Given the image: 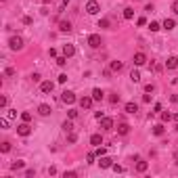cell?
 <instances>
[{"label": "cell", "instance_id": "1", "mask_svg": "<svg viewBox=\"0 0 178 178\" xmlns=\"http://www.w3.org/2000/svg\"><path fill=\"white\" fill-rule=\"evenodd\" d=\"M32 132H34V128L29 126V122H21V124L17 126V134H19V136H29Z\"/></svg>", "mask_w": 178, "mask_h": 178}, {"label": "cell", "instance_id": "2", "mask_svg": "<svg viewBox=\"0 0 178 178\" xmlns=\"http://www.w3.org/2000/svg\"><path fill=\"white\" fill-rule=\"evenodd\" d=\"M9 48L11 50H21L23 48V38L21 36H13L11 40H9Z\"/></svg>", "mask_w": 178, "mask_h": 178}, {"label": "cell", "instance_id": "3", "mask_svg": "<svg viewBox=\"0 0 178 178\" xmlns=\"http://www.w3.org/2000/svg\"><path fill=\"white\" fill-rule=\"evenodd\" d=\"M61 101H63L65 105H73V103H75V92H71V90H63V92H61Z\"/></svg>", "mask_w": 178, "mask_h": 178}, {"label": "cell", "instance_id": "4", "mask_svg": "<svg viewBox=\"0 0 178 178\" xmlns=\"http://www.w3.org/2000/svg\"><path fill=\"white\" fill-rule=\"evenodd\" d=\"M101 44H103V40H101L99 34H90L88 36V46L90 48H101Z\"/></svg>", "mask_w": 178, "mask_h": 178}, {"label": "cell", "instance_id": "5", "mask_svg": "<svg viewBox=\"0 0 178 178\" xmlns=\"http://www.w3.org/2000/svg\"><path fill=\"white\" fill-rule=\"evenodd\" d=\"M99 11H101V6H99L96 0H88V2H86V13H88V15H96Z\"/></svg>", "mask_w": 178, "mask_h": 178}, {"label": "cell", "instance_id": "6", "mask_svg": "<svg viewBox=\"0 0 178 178\" xmlns=\"http://www.w3.org/2000/svg\"><path fill=\"white\" fill-rule=\"evenodd\" d=\"M134 65H136V67L147 65V55H145V52H134Z\"/></svg>", "mask_w": 178, "mask_h": 178}, {"label": "cell", "instance_id": "7", "mask_svg": "<svg viewBox=\"0 0 178 178\" xmlns=\"http://www.w3.org/2000/svg\"><path fill=\"white\" fill-rule=\"evenodd\" d=\"M99 166L103 168V170H109V168H113V159L107 157V155H103V157H99Z\"/></svg>", "mask_w": 178, "mask_h": 178}, {"label": "cell", "instance_id": "8", "mask_svg": "<svg viewBox=\"0 0 178 178\" xmlns=\"http://www.w3.org/2000/svg\"><path fill=\"white\" fill-rule=\"evenodd\" d=\"M52 88H55V82H50V80H46V82H40V92H44V95L52 92Z\"/></svg>", "mask_w": 178, "mask_h": 178}, {"label": "cell", "instance_id": "9", "mask_svg": "<svg viewBox=\"0 0 178 178\" xmlns=\"http://www.w3.org/2000/svg\"><path fill=\"white\" fill-rule=\"evenodd\" d=\"M92 103H95L92 96H82V99H80V107H82V109H90Z\"/></svg>", "mask_w": 178, "mask_h": 178}, {"label": "cell", "instance_id": "10", "mask_svg": "<svg viewBox=\"0 0 178 178\" xmlns=\"http://www.w3.org/2000/svg\"><path fill=\"white\" fill-rule=\"evenodd\" d=\"M50 111H52V109H50V105H46V103H42V105L38 107V113H40L42 118H46V115H50Z\"/></svg>", "mask_w": 178, "mask_h": 178}, {"label": "cell", "instance_id": "11", "mask_svg": "<svg viewBox=\"0 0 178 178\" xmlns=\"http://www.w3.org/2000/svg\"><path fill=\"white\" fill-rule=\"evenodd\" d=\"M101 128H103V130H113V119L111 118H103L101 119Z\"/></svg>", "mask_w": 178, "mask_h": 178}, {"label": "cell", "instance_id": "12", "mask_svg": "<svg viewBox=\"0 0 178 178\" xmlns=\"http://www.w3.org/2000/svg\"><path fill=\"white\" fill-rule=\"evenodd\" d=\"M130 132V124H126V122H122V124H118V134H122V136H126Z\"/></svg>", "mask_w": 178, "mask_h": 178}, {"label": "cell", "instance_id": "13", "mask_svg": "<svg viewBox=\"0 0 178 178\" xmlns=\"http://www.w3.org/2000/svg\"><path fill=\"white\" fill-rule=\"evenodd\" d=\"M63 55H65L67 59L73 57V55H75V46H73V44H65V46H63Z\"/></svg>", "mask_w": 178, "mask_h": 178}, {"label": "cell", "instance_id": "14", "mask_svg": "<svg viewBox=\"0 0 178 178\" xmlns=\"http://www.w3.org/2000/svg\"><path fill=\"white\" fill-rule=\"evenodd\" d=\"M124 109H126V113H130V115H134V113H136V111H138V105H136V103H126V107H124Z\"/></svg>", "mask_w": 178, "mask_h": 178}, {"label": "cell", "instance_id": "15", "mask_svg": "<svg viewBox=\"0 0 178 178\" xmlns=\"http://www.w3.org/2000/svg\"><path fill=\"white\" fill-rule=\"evenodd\" d=\"M166 67H168V69H176V67H178V57H168Z\"/></svg>", "mask_w": 178, "mask_h": 178}, {"label": "cell", "instance_id": "16", "mask_svg": "<svg viewBox=\"0 0 178 178\" xmlns=\"http://www.w3.org/2000/svg\"><path fill=\"white\" fill-rule=\"evenodd\" d=\"M90 145L101 147V145H103V136H101V134H92V136H90Z\"/></svg>", "mask_w": 178, "mask_h": 178}, {"label": "cell", "instance_id": "17", "mask_svg": "<svg viewBox=\"0 0 178 178\" xmlns=\"http://www.w3.org/2000/svg\"><path fill=\"white\" fill-rule=\"evenodd\" d=\"M23 168H25V161H23V159H17V161H13V164H11V170H13V172L23 170Z\"/></svg>", "mask_w": 178, "mask_h": 178}, {"label": "cell", "instance_id": "18", "mask_svg": "<svg viewBox=\"0 0 178 178\" xmlns=\"http://www.w3.org/2000/svg\"><path fill=\"white\" fill-rule=\"evenodd\" d=\"M149 170V161H142V159H138V164H136V172H147Z\"/></svg>", "mask_w": 178, "mask_h": 178}, {"label": "cell", "instance_id": "19", "mask_svg": "<svg viewBox=\"0 0 178 178\" xmlns=\"http://www.w3.org/2000/svg\"><path fill=\"white\" fill-rule=\"evenodd\" d=\"M109 69H111V71H122V69H124V63H122V61H111Z\"/></svg>", "mask_w": 178, "mask_h": 178}, {"label": "cell", "instance_id": "20", "mask_svg": "<svg viewBox=\"0 0 178 178\" xmlns=\"http://www.w3.org/2000/svg\"><path fill=\"white\" fill-rule=\"evenodd\" d=\"M164 132H166L164 124H155V126H153V134H155V136H164Z\"/></svg>", "mask_w": 178, "mask_h": 178}, {"label": "cell", "instance_id": "21", "mask_svg": "<svg viewBox=\"0 0 178 178\" xmlns=\"http://www.w3.org/2000/svg\"><path fill=\"white\" fill-rule=\"evenodd\" d=\"M92 99H95V101H103V99H105V92H103L101 88H95V90H92Z\"/></svg>", "mask_w": 178, "mask_h": 178}, {"label": "cell", "instance_id": "22", "mask_svg": "<svg viewBox=\"0 0 178 178\" xmlns=\"http://www.w3.org/2000/svg\"><path fill=\"white\" fill-rule=\"evenodd\" d=\"M59 32H63V34L71 32V23H69V21H61V23H59Z\"/></svg>", "mask_w": 178, "mask_h": 178}, {"label": "cell", "instance_id": "23", "mask_svg": "<svg viewBox=\"0 0 178 178\" xmlns=\"http://www.w3.org/2000/svg\"><path fill=\"white\" fill-rule=\"evenodd\" d=\"M161 27H164V29H168V32H170V29H174V27H176V21H174V19H166V21H164V25H161Z\"/></svg>", "mask_w": 178, "mask_h": 178}, {"label": "cell", "instance_id": "24", "mask_svg": "<svg viewBox=\"0 0 178 178\" xmlns=\"http://www.w3.org/2000/svg\"><path fill=\"white\" fill-rule=\"evenodd\" d=\"M130 80H132V82H141V71H138V69H132L130 71Z\"/></svg>", "mask_w": 178, "mask_h": 178}, {"label": "cell", "instance_id": "25", "mask_svg": "<svg viewBox=\"0 0 178 178\" xmlns=\"http://www.w3.org/2000/svg\"><path fill=\"white\" fill-rule=\"evenodd\" d=\"M132 17H134V9L132 6H126L124 9V19H132Z\"/></svg>", "mask_w": 178, "mask_h": 178}, {"label": "cell", "instance_id": "26", "mask_svg": "<svg viewBox=\"0 0 178 178\" xmlns=\"http://www.w3.org/2000/svg\"><path fill=\"white\" fill-rule=\"evenodd\" d=\"M63 132H73V124H71V119H67V122H63Z\"/></svg>", "mask_w": 178, "mask_h": 178}, {"label": "cell", "instance_id": "27", "mask_svg": "<svg viewBox=\"0 0 178 178\" xmlns=\"http://www.w3.org/2000/svg\"><path fill=\"white\" fill-rule=\"evenodd\" d=\"M9 151H11V142L4 141L2 145H0V153H9Z\"/></svg>", "mask_w": 178, "mask_h": 178}, {"label": "cell", "instance_id": "28", "mask_svg": "<svg viewBox=\"0 0 178 178\" xmlns=\"http://www.w3.org/2000/svg\"><path fill=\"white\" fill-rule=\"evenodd\" d=\"M109 19H107V17H103V19H99V27H103V29H109Z\"/></svg>", "mask_w": 178, "mask_h": 178}, {"label": "cell", "instance_id": "29", "mask_svg": "<svg viewBox=\"0 0 178 178\" xmlns=\"http://www.w3.org/2000/svg\"><path fill=\"white\" fill-rule=\"evenodd\" d=\"M159 115H161V122H170V119H174V115H172V113H168V111H161Z\"/></svg>", "mask_w": 178, "mask_h": 178}, {"label": "cell", "instance_id": "30", "mask_svg": "<svg viewBox=\"0 0 178 178\" xmlns=\"http://www.w3.org/2000/svg\"><path fill=\"white\" fill-rule=\"evenodd\" d=\"M57 65H59V67H65V65H67V57H65V55H63V57H57Z\"/></svg>", "mask_w": 178, "mask_h": 178}, {"label": "cell", "instance_id": "31", "mask_svg": "<svg viewBox=\"0 0 178 178\" xmlns=\"http://www.w3.org/2000/svg\"><path fill=\"white\" fill-rule=\"evenodd\" d=\"M95 153H96V157H103V155H107V149H105V147H96Z\"/></svg>", "mask_w": 178, "mask_h": 178}, {"label": "cell", "instance_id": "32", "mask_svg": "<svg viewBox=\"0 0 178 178\" xmlns=\"http://www.w3.org/2000/svg\"><path fill=\"white\" fill-rule=\"evenodd\" d=\"M149 29H151V32H157V29H161V25L157 23V21H151V23H149Z\"/></svg>", "mask_w": 178, "mask_h": 178}, {"label": "cell", "instance_id": "33", "mask_svg": "<svg viewBox=\"0 0 178 178\" xmlns=\"http://www.w3.org/2000/svg\"><path fill=\"white\" fill-rule=\"evenodd\" d=\"M21 122H32V113L29 111H23L21 113Z\"/></svg>", "mask_w": 178, "mask_h": 178}, {"label": "cell", "instance_id": "34", "mask_svg": "<svg viewBox=\"0 0 178 178\" xmlns=\"http://www.w3.org/2000/svg\"><path fill=\"white\" fill-rule=\"evenodd\" d=\"M0 128H2V130H9V118L0 119Z\"/></svg>", "mask_w": 178, "mask_h": 178}, {"label": "cell", "instance_id": "35", "mask_svg": "<svg viewBox=\"0 0 178 178\" xmlns=\"http://www.w3.org/2000/svg\"><path fill=\"white\" fill-rule=\"evenodd\" d=\"M95 159H96V153H88L86 155V164H95Z\"/></svg>", "mask_w": 178, "mask_h": 178}, {"label": "cell", "instance_id": "36", "mask_svg": "<svg viewBox=\"0 0 178 178\" xmlns=\"http://www.w3.org/2000/svg\"><path fill=\"white\" fill-rule=\"evenodd\" d=\"M67 118L75 119V118H78V109H69V111H67Z\"/></svg>", "mask_w": 178, "mask_h": 178}, {"label": "cell", "instance_id": "37", "mask_svg": "<svg viewBox=\"0 0 178 178\" xmlns=\"http://www.w3.org/2000/svg\"><path fill=\"white\" fill-rule=\"evenodd\" d=\"M75 141H78V134H75V132H69V136H67V142H71V145H73Z\"/></svg>", "mask_w": 178, "mask_h": 178}, {"label": "cell", "instance_id": "38", "mask_svg": "<svg viewBox=\"0 0 178 178\" xmlns=\"http://www.w3.org/2000/svg\"><path fill=\"white\" fill-rule=\"evenodd\" d=\"M57 82H59V84H65V82H67V73H61L59 78H57Z\"/></svg>", "mask_w": 178, "mask_h": 178}, {"label": "cell", "instance_id": "39", "mask_svg": "<svg viewBox=\"0 0 178 178\" xmlns=\"http://www.w3.org/2000/svg\"><path fill=\"white\" fill-rule=\"evenodd\" d=\"M6 118H9V119L17 118V109H9V113H6Z\"/></svg>", "mask_w": 178, "mask_h": 178}, {"label": "cell", "instance_id": "40", "mask_svg": "<svg viewBox=\"0 0 178 178\" xmlns=\"http://www.w3.org/2000/svg\"><path fill=\"white\" fill-rule=\"evenodd\" d=\"M151 113H161V103H155L153 105V111Z\"/></svg>", "mask_w": 178, "mask_h": 178}, {"label": "cell", "instance_id": "41", "mask_svg": "<svg viewBox=\"0 0 178 178\" xmlns=\"http://www.w3.org/2000/svg\"><path fill=\"white\" fill-rule=\"evenodd\" d=\"M4 75H6V78L15 75V69H13V67H6V69H4Z\"/></svg>", "mask_w": 178, "mask_h": 178}, {"label": "cell", "instance_id": "42", "mask_svg": "<svg viewBox=\"0 0 178 178\" xmlns=\"http://www.w3.org/2000/svg\"><path fill=\"white\" fill-rule=\"evenodd\" d=\"M36 176V170H25V178H34Z\"/></svg>", "mask_w": 178, "mask_h": 178}, {"label": "cell", "instance_id": "43", "mask_svg": "<svg viewBox=\"0 0 178 178\" xmlns=\"http://www.w3.org/2000/svg\"><path fill=\"white\" fill-rule=\"evenodd\" d=\"M109 101H111L113 105H115V103H119V95H111V96H109Z\"/></svg>", "mask_w": 178, "mask_h": 178}, {"label": "cell", "instance_id": "44", "mask_svg": "<svg viewBox=\"0 0 178 178\" xmlns=\"http://www.w3.org/2000/svg\"><path fill=\"white\" fill-rule=\"evenodd\" d=\"M155 90V84H147V86H145V92H153Z\"/></svg>", "mask_w": 178, "mask_h": 178}, {"label": "cell", "instance_id": "45", "mask_svg": "<svg viewBox=\"0 0 178 178\" xmlns=\"http://www.w3.org/2000/svg\"><path fill=\"white\" fill-rule=\"evenodd\" d=\"M113 172H118V174H122V172H124V168H122V166H118V164H113Z\"/></svg>", "mask_w": 178, "mask_h": 178}, {"label": "cell", "instance_id": "46", "mask_svg": "<svg viewBox=\"0 0 178 178\" xmlns=\"http://www.w3.org/2000/svg\"><path fill=\"white\" fill-rule=\"evenodd\" d=\"M75 176H78L75 172H65V174H63V178H75Z\"/></svg>", "mask_w": 178, "mask_h": 178}, {"label": "cell", "instance_id": "47", "mask_svg": "<svg viewBox=\"0 0 178 178\" xmlns=\"http://www.w3.org/2000/svg\"><path fill=\"white\" fill-rule=\"evenodd\" d=\"M6 103H9V99H6V96H2V99H0V107L4 109V107H6Z\"/></svg>", "mask_w": 178, "mask_h": 178}, {"label": "cell", "instance_id": "48", "mask_svg": "<svg viewBox=\"0 0 178 178\" xmlns=\"http://www.w3.org/2000/svg\"><path fill=\"white\" fill-rule=\"evenodd\" d=\"M32 80H34V82H40V80H42V75H40V73H32Z\"/></svg>", "mask_w": 178, "mask_h": 178}, {"label": "cell", "instance_id": "49", "mask_svg": "<svg viewBox=\"0 0 178 178\" xmlns=\"http://www.w3.org/2000/svg\"><path fill=\"white\" fill-rule=\"evenodd\" d=\"M95 118H96V119H99V122H101V119L105 118V113H103V111H96V113H95Z\"/></svg>", "mask_w": 178, "mask_h": 178}, {"label": "cell", "instance_id": "50", "mask_svg": "<svg viewBox=\"0 0 178 178\" xmlns=\"http://www.w3.org/2000/svg\"><path fill=\"white\" fill-rule=\"evenodd\" d=\"M21 21H23L25 25H32V17H27V15H25V17H23V19H21Z\"/></svg>", "mask_w": 178, "mask_h": 178}, {"label": "cell", "instance_id": "51", "mask_svg": "<svg viewBox=\"0 0 178 178\" xmlns=\"http://www.w3.org/2000/svg\"><path fill=\"white\" fill-rule=\"evenodd\" d=\"M147 23V19H145V17H138V19H136V25H145Z\"/></svg>", "mask_w": 178, "mask_h": 178}, {"label": "cell", "instance_id": "52", "mask_svg": "<svg viewBox=\"0 0 178 178\" xmlns=\"http://www.w3.org/2000/svg\"><path fill=\"white\" fill-rule=\"evenodd\" d=\"M172 11L178 15V0H174V2H172Z\"/></svg>", "mask_w": 178, "mask_h": 178}, {"label": "cell", "instance_id": "53", "mask_svg": "<svg viewBox=\"0 0 178 178\" xmlns=\"http://www.w3.org/2000/svg\"><path fill=\"white\" fill-rule=\"evenodd\" d=\"M142 103H151V95H142Z\"/></svg>", "mask_w": 178, "mask_h": 178}, {"label": "cell", "instance_id": "54", "mask_svg": "<svg viewBox=\"0 0 178 178\" xmlns=\"http://www.w3.org/2000/svg\"><path fill=\"white\" fill-rule=\"evenodd\" d=\"M174 161H176V164H178V151H176V153H174Z\"/></svg>", "mask_w": 178, "mask_h": 178}, {"label": "cell", "instance_id": "55", "mask_svg": "<svg viewBox=\"0 0 178 178\" xmlns=\"http://www.w3.org/2000/svg\"><path fill=\"white\" fill-rule=\"evenodd\" d=\"M71 0H63V6H67V4H69Z\"/></svg>", "mask_w": 178, "mask_h": 178}, {"label": "cell", "instance_id": "56", "mask_svg": "<svg viewBox=\"0 0 178 178\" xmlns=\"http://www.w3.org/2000/svg\"><path fill=\"white\" fill-rule=\"evenodd\" d=\"M174 130H176V132H178V122H176V128H174Z\"/></svg>", "mask_w": 178, "mask_h": 178}, {"label": "cell", "instance_id": "57", "mask_svg": "<svg viewBox=\"0 0 178 178\" xmlns=\"http://www.w3.org/2000/svg\"><path fill=\"white\" fill-rule=\"evenodd\" d=\"M2 2H6V0H2Z\"/></svg>", "mask_w": 178, "mask_h": 178}]
</instances>
